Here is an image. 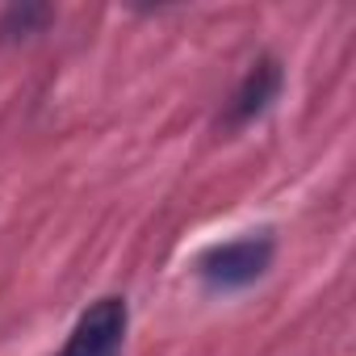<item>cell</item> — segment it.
Wrapping results in <instances>:
<instances>
[{
  "instance_id": "6da1fadb",
  "label": "cell",
  "mask_w": 356,
  "mask_h": 356,
  "mask_svg": "<svg viewBox=\"0 0 356 356\" xmlns=\"http://www.w3.org/2000/svg\"><path fill=\"white\" fill-rule=\"evenodd\" d=\"M273 260V239L264 235H248V239H235V243H222L214 252L202 256V277L214 285V289H239V285H252Z\"/></svg>"
},
{
  "instance_id": "3957f363",
  "label": "cell",
  "mask_w": 356,
  "mask_h": 356,
  "mask_svg": "<svg viewBox=\"0 0 356 356\" xmlns=\"http://www.w3.org/2000/svg\"><path fill=\"white\" fill-rule=\"evenodd\" d=\"M277 88H281V67H277L273 59H260V63L243 76V84L235 88L231 109H227V122H252L256 113L268 109V101L277 97Z\"/></svg>"
},
{
  "instance_id": "7a4b0ae2",
  "label": "cell",
  "mask_w": 356,
  "mask_h": 356,
  "mask_svg": "<svg viewBox=\"0 0 356 356\" xmlns=\"http://www.w3.org/2000/svg\"><path fill=\"white\" fill-rule=\"evenodd\" d=\"M126 339V302L122 298H101L72 331L59 356H122Z\"/></svg>"
}]
</instances>
